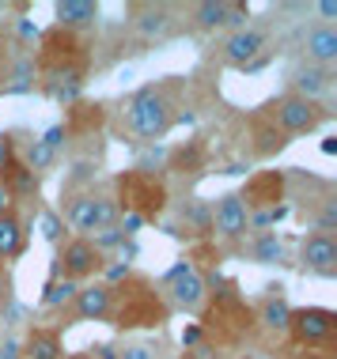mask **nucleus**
Returning <instances> with one entry per match:
<instances>
[{"label":"nucleus","instance_id":"f257e3e1","mask_svg":"<svg viewBox=\"0 0 337 359\" xmlns=\"http://www.w3.org/2000/svg\"><path fill=\"white\" fill-rule=\"evenodd\" d=\"M175 110H178V102H175V95H171V87L167 83H148L125 102V121H129V129L137 133L140 140L156 144L171 133Z\"/></svg>","mask_w":337,"mask_h":359},{"label":"nucleus","instance_id":"f03ea898","mask_svg":"<svg viewBox=\"0 0 337 359\" xmlns=\"http://www.w3.org/2000/svg\"><path fill=\"white\" fill-rule=\"evenodd\" d=\"M133 284H137V291L129 287H114V291H125V303H114L110 306V322L118 329H140V325H163L171 314L167 299H163L159 284H152V280L144 276H133Z\"/></svg>","mask_w":337,"mask_h":359},{"label":"nucleus","instance_id":"7ed1b4c3","mask_svg":"<svg viewBox=\"0 0 337 359\" xmlns=\"http://www.w3.org/2000/svg\"><path fill=\"white\" fill-rule=\"evenodd\" d=\"M265 121L273 125L277 133L284 137H303V133H315L330 121V106L326 102H311V99H300V95H281V99L265 102Z\"/></svg>","mask_w":337,"mask_h":359},{"label":"nucleus","instance_id":"20e7f679","mask_svg":"<svg viewBox=\"0 0 337 359\" xmlns=\"http://www.w3.org/2000/svg\"><path fill=\"white\" fill-rule=\"evenodd\" d=\"M65 223H72V231L80 238H91L95 231L118 223V201L103 197L95 189H76L69 193V205H65Z\"/></svg>","mask_w":337,"mask_h":359},{"label":"nucleus","instance_id":"39448f33","mask_svg":"<svg viewBox=\"0 0 337 359\" xmlns=\"http://www.w3.org/2000/svg\"><path fill=\"white\" fill-rule=\"evenodd\" d=\"M159 291H163V299H167L171 310H186V314H201V306H205V299H209L205 276L197 273L194 261L171 265L159 280Z\"/></svg>","mask_w":337,"mask_h":359},{"label":"nucleus","instance_id":"423d86ee","mask_svg":"<svg viewBox=\"0 0 337 359\" xmlns=\"http://www.w3.org/2000/svg\"><path fill=\"white\" fill-rule=\"evenodd\" d=\"M53 265H57V276L72 280V284H84V280L99 276L103 269H107V257L91 246V238L76 235V238H65L61 246H57Z\"/></svg>","mask_w":337,"mask_h":359},{"label":"nucleus","instance_id":"0eeeda50","mask_svg":"<svg viewBox=\"0 0 337 359\" xmlns=\"http://www.w3.org/2000/svg\"><path fill=\"white\" fill-rule=\"evenodd\" d=\"M213 295H216V314H213V322H201V329H205V333H216L220 329V341H239L243 333H250L254 310L235 295V287L213 291Z\"/></svg>","mask_w":337,"mask_h":359},{"label":"nucleus","instance_id":"6e6552de","mask_svg":"<svg viewBox=\"0 0 337 359\" xmlns=\"http://www.w3.org/2000/svg\"><path fill=\"white\" fill-rule=\"evenodd\" d=\"M337 329V314L330 306H292V318H288V333H292L296 344L303 348H319L333 337Z\"/></svg>","mask_w":337,"mask_h":359},{"label":"nucleus","instance_id":"1a4fd4ad","mask_svg":"<svg viewBox=\"0 0 337 359\" xmlns=\"http://www.w3.org/2000/svg\"><path fill=\"white\" fill-rule=\"evenodd\" d=\"M269 50V31L258 23L243 27V31H231L224 38V46H220V57H224V65H231V69H246L254 57H262Z\"/></svg>","mask_w":337,"mask_h":359},{"label":"nucleus","instance_id":"9d476101","mask_svg":"<svg viewBox=\"0 0 337 359\" xmlns=\"http://www.w3.org/2000/svg\"><path fill=\"white\" fill-rule=\"evenodd\" d=\"M246 231H250V212H246V205L239 201V193H224V197L213 205V235L231 246V242L246 238Z\"/></svg>","mask_w":337,"mask_h":359},{"label":"nucleus","instance_id":"9b49d317","mask_svg":"<svg viewBox=\"0 0 337 359\" xmlns=\"http://www.w3.org/2000/svg\"><path fill=\"white\" fill-rule=\"evenodd\" d=\"M300 269L311 276L333 280L337 276V238L333 235H307L300 242Z\"/></svg>","mask_w":337,"mask_h":359},{"label":"nucleus","instance_id":"f8f14e48","mask_svg":"<svg viewBox=\"0 0 337 359\" xmlns=\"http://www.w3.org/2000/svg\"><path fill=\"white\" fill-rule=\"evenodd\" d=\"M330 91H333V69H319V65H307V61H296L288 69V95L322 102Z\"/></svg>","mask_w":337,"mask_h":359},{"label":"nucleus","instance_id":"ddd939ff","mask_svg":"<svg viewBox=\"0 0 337 359\" xmlns=\"http://www.w3.org/2000/svg\"><path fill=\"white\" fill-rule=\"evenodd\" d=\"M284 189H288V182H284V174H277V170H262V174H254V178L246 182V189L239 193V201L246 205V212H265V208H277V205H284Z\"/></svg>","mask_w":337,"mask_h":359},{"label":"nucleus","instance_id":"4468645a","mask_svg":"<svg viewBox=\"0 0 337 359\" xmlns=\"http://www.w3.org/2000/svg\"><path fill=\"white\" fill-rule=\"evenodd\" d=\"M300 61L319 65V69H333L337 65V27L330 23H311L300 38Z\"/></svg>","mask_w":337,"mask_h":359},{"label":"nucleus","instance_id":"2eb2a0df","mask_svg":"<svg viewBox=\"0 0 337 359\" xmlns=\"http://www.w3.org/2000/svg\"><path fill=\"white\" fill-rule=\"evenodd\" d=\"M288 318H292V303L284 299V287L281 284H269L262 303L254 306V322L265 329V333H277L284 337L288 333Z\"/></svg>","mask_w":337,"mask_h":359},{"label":"nucleus","instance_id":"dca6fc26","mask_svg":"<svg viewBox=\"0 0 337 359\" xmlns=\"http://www.w3.org/2000/svg\"><path fill=\"white\" fill-rule=\"evenodd\" d=\"M110 306H114V291L107 284H88V287L76 291L72 318L76 322H110Z\"/></svg>","mask_w":337,"mask_h":359},{"label":"nucleus","instance_id":"f3484780","mask_svg":"<svg viewBox=\"0 0 337 359\" xmlns=\"http://www.w3.org/2000/svg\"><path fill=\"white\" fill-rule=\"evenodd\" d=\"M103 8L95 0H57L53 4V19H57V31H69V34H80V31H91L99 23Z\"/></svg>","mask_w":337,"mask_h":359},{"label":"nucleus","instance_id":"a211bd4d","mask_svg":"<svg viewBox=\"0 0 337 359\" xmlns=\"http://www.w3.org/2000/svg\"><path fill=\"white\" fill-rule=\"evenodd\" d=\"M133 31L140 38H167L175 31V12H171L167 4H140L133 8Z\"/></svg>","mask_w":337,"mask_h":359},{"label":"nucleus","instance_id":"6ab92c4d","mask_svg":"<svg viewBox=\"0 0 337 359\" xmlns=\"http://www.w3.org/2000/svg\"><path fill=\"white\" fill-rule=\"evenodd\" d=\"M19 355L23 359H65V341H61V329H46L34 325L31 333L19 341Z\"/></svg>","mask_w":337,"mask_h":359},{"label":"nucleus","instance_id":"aec40b11","mask_svg":"<svg viewBox=\"0 0 337 359\" xmlns=\"http://www.w3.org/2000/svg\"><path fill=\"white\" fill-rule=\"evenodd\" d=\"M0 189L8 193V201H23V197H34L38 193V178L19 163V155H15V159L0 170Z\"/></svg>","mask_w":337,"mask_h":359},{"label":"nucleus","instance_id":"412c9836","mask_svg":"<svg viewBox=\"0 0 337 359\" xmlns=\"http://www.w3.org/2000/svg\"><path fill=\"white\" fill-rule=\"evenodd\" d=\"M27 250V227L15 212L0 216V261H15Z\"/></svg>","mask_w":337,"mask_h":359},{"label":"nucleus","instance_id":"4be33fe9","mask_svg":"<svg viewBox=\"0 0 337 359\" xmlns=\"http://www.w3.org/2000/svg\"><path fill=\"white\" fill-rule=\"evenodd\" d=\"M38 87V65L34 57H19L8 72V83H0V95H34Z\"/></svg>","mask_w":337,"mask_h":359},{"label":"nucleus","instance_id":"5701e85b","mask_svg":"<svg viewBox=\"0 0 337 359\" xmlns=\"http://www.w3.org/2000/svg\"><path fill=\"white\" fill-rule=\"evenodd\" d=\"M246 254H250L254 265H281V261H284V242L277 238L273 231H258V235L250 238Z\"/></svg>","mask_w":337,"mask_h":359},{"label":"nucleus","instance_id":"b1692460","mask_svg":"<svg viewBox=\"0 0 337 359\" xmlns=\"http://www.w3.org/2000/svg\"><path fill=\"white\" fill-rule=\"evenodd\" d=\"M194 27L197 31H220L227 19V0H201V4H194Z\"/></svg>","mask_w":337,"mask_h":359},{"label":"nucleus","instance_id":"393cba45","mask_svg":"<svg viewBox=\"0 0 337 359\" xmlns=\"http://www.w3.org/2000/svg\"><path fill=\"white\" fill-rule=\"evenodd\" d=\"M19 163H23V167L31 170L34 178H42V174L50 170L53 163H57V151H50L42 140L34 137V140H27V148H23V159H19Z\"/></svg>","mask_w":337,"mask_h":359},{"label":"nucleus","instance_id":"a878e982","mask_svg":"<svg viewBox=\"0 0 337 359\" xmlns=\"http://www.w3.org/2000/svg\"><path fill=\"white\" fill-rule=\"evenodd\" d=\"M76 291H80V284H72V280L57 276V280H50V284H46V291H42V306H46V310H61V306H72Z\"/></svg>","mask_w":337,"mask_h":359},{"label":"nucleus","instance_id":"bb28decb","mask_svg":"<svg viewBox=\"0 0 337 359\" xmlns=\"http://www.w3.org/2000/svg\"><path fill=\"white\" fill-rule=\"evenodd\" d=\"M307 219H311L315 235H333V231H337V197H333V193H330V197H322L319 208H315Z\"/></svg>","mask_w":337,"mask_h":359},{"label":"nucleus","instance_id":"cd10ccee","mask_svg":"<svg viewBox=\"0 0 337 359\" xmlns=\"http://www.w3.org/2000/svg\"><path fill=\"white\" fill-rule=\"evenodd\" d=\"M121 242H125V235H121L118 223H110V227H103V231H95V235H91V246L99 250L103 257H107L110 250H121Z\"/></svg>","mask_w":337,"mask_h":359},{"label":"nucleus","instance_id":"c85d7f7f","mask_svg":"<svg viewBox=\"0 0 337 359\" xmlns=\"http://www.w3.org/2000/svg\"><path fill=\"white\" fill-rule=\"evenodd\" d=\"M65 231H69V227H65V219L57 216L53 208H46V212H42V235H46V242H50V246H61V242H65Z\"/></svg>","mask_w":337,"mask_h":359},{"label":"nucleus","instance_id":"c756f323","mask_svg":"<svg viewBox=\"0 0 337 359\" xmlns=\"http://www.w3.org/2000/svg\"><path fill=\"white\" fill-rule=\"evenodd\" d=\"M227 31H243V27H250V8L239 4V0H227V19H224Z\"/></svg>","mask_w":337,"mask_h":359},{"label":"nucleus","instance_id":"7c9ffc66","mask_svg":"<svg viewBox=\"0 0 337 359\" xmlns=\"http://www.w3.org/2000/svg\"><path fill=\"white\" fill-rule=\"evenodd\" d=\"M65 137H69V125H50V129H46V133H42V137H38V140H42L46 148H50V151H61Z\"/></svg>","mask_w":337,"mask_h":359},{"label":"nucleus","instance_id":"2f4dec72","mask_svg":"<svg viewBox=\"0 0 337 359\" xmlns=\"http://www.w3.org/2000/svg\"><path fill=\"white\" fill-rule=\"evenodd\" d=\"M15 34H19V42L23 46H31V42H38V38H42V31H38L34 27V19H15Z\"/></svg>","mask_w":337,"mask_h":359},{"label":"nucleus","instance_id":"473e14b6","mask_svg":"<svg viewBox=\"0 0 337 359\" xmlns=\"http://www.w3.org/2000/svg\"><path fill=\"white\" fill-rule=\"evenodd\" d=\"M118 359H159V355L148 344H125V348H118Z\"/></svg>","mask_w":337,"mask_h":359},{"label":"nucleus","instance_id":"72a5a7b5","mask_svg":"<svg viewBox=\"0 0 337 359\" xmlns=\"http://www.w3.org/2000/svg\"><path fill=\"white\" fill-rule=\"evenodd\" d=\"M311 12L319 15V23H330V27H333V19H337V0H319V4H311Z\"/></svg>","mask_w":337,"mask_h":359},{"label":"nucleus","instance_id":"f704fd0d","mask_svg":"<svg viewBox=\"0 0 337 359\" xmlns=\"http://www.w3.org/2000/svg\"><path fill=\"white\" fill-rule=\"evenodd\" d=\"M15 159V137L12 133H0V170Z\"/></svg>","mask_w":337,"mask_h":359},{"label":"nucleus","instance_id":"c9c22d12","mask_svg":"<svg viewBox=\"0 0 337 359\" xmlns=\"http://www.w3.org/2000/svg\"><path fill=\"white\" fill-rule=\"evenodd\" d=\"M201 337H205V329H201V325H186V329H182V348L194 352V348H201Z\"/></svg>","mask_w":337,"mask_h":359},{"label":"nucleus","instance_id":"e433bc0d","mask_svg":"<svg viewBox=\"0 0 337 359\" xmlns=\"http://www.w3.org/2000/svg\"><path fill=\"white\" fill-rule=\"evenodd\" d=\"M0 359H23V355H19V341H15V337H4V344H0Z\"/></svg>","mask_w":337,"mask_h":359},{"label":"nucleus","instance_id":"4c0bfd02","mask_svg":"<svg viewBox=\"0 0 337 359\" xmlns=\"http://www.w3.org/2000/svg\"><path fill=\"white\" fill-rule=\"evenodd\" d=\"M269 61H273V53H269V50H265L262 57H254V61H250V65H246V69H243V72H262V69H265V65H269Z\"/></svg>","mask_w":337,"mask_h":359},{"label":"nucleus","instance_id":"58836bf2","mask_svg":"<svg viewBox=\"0 0 337 359\" xmlns=\"http://www.w3.org/2000/svg\"><path fill=\"white\" fill-rule=\"evenodd\" d=\"M95 352V359H118V348L114 344H99V348H91Z\"/></svg>","mask_w":337,"mask_h":359},{"label":"nucleus","instance_id":"ea45409f","mask_svg":"<svg viewBox=\"0 0 337 359\" xmlns=\"http://www.w3.org/2000/svg\"><path fill=\"white\" fill-rule=\"evenodd\" d=\"M322 155H337V137L330 133V137H322Z\"/></svg>","mask_w":337,"mask_h":359},{"label":"nucleus","instance_id":"a19ab883","mask_svg":"<svg viewBox=\"0 0 337 359\" xmlns=\"http://www.w3.org/2000/svg\"><path fill=\"white\" fill-rule=\"evenodd\" d=\"M69 359H95L91 352H76V355H69Z\"/></svg>","mask_w":337,"mask_h":359},{"label":"nucleus","instance_id":"79ce46f5","mask_svg":"<svg viewBox=\"0 0 337 359\" xmlns=\"http://www.w3.org/2000/svg\"><path fill=\"white\" fill-rule=\"evenodd\" d=\"M0 12H8V4H0Z\"/></svg>","mask_w":337,"mask_h":359},{"label":"nucleus","instance_id":"37998d69","mask_svg":"<svg viewBox=\"0 0 337 359\" xmlns=\"http://www.w3.org/2000/svg\"><path fill=\"white\" fill-rule=\"evenodd\" d=\"M0 50H4V42H0Z\"/></svg>","mask_w":337,"mask_h":359}]
</instances>
